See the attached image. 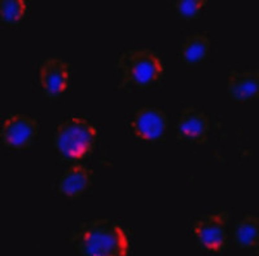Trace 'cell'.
Returning a JSON list of instances; mask_svg holds the SVG:
<instances>
[{
  "label": "cell",
  "mask_w": 259,
  "mask_h": 256,
  "mask_svg": "<svg viewBox=\"0 0 259 256\" xmlns=\"http://www.w3.org/2000/svg\"><path fill=\"white\" fill-rule=\"evenodd\" d=\"M70 242L79 256H126L128 252L126 232L110 220L82 224L71 234Z\"/></svg>",
  "instance_id": "cell-1"
},
{
  "label": "cell",
  "mask_w": 259,
  "mask_h": 256,
  "mask_svg": "<svg viewBox=\"0 0 259 256\" xmlns=\"http://www.w3.org/2000/svg\"><path fill=\"white\" fill-rule=\"evenodd\" d=\"M117 66L121 74L119 88H149L163 73L161 59L148 48H134L122 53Z\"/></svg>",
  "instance_id": "cell-2"
},
{
  "label": "cell",
  "mask_w": 259,
  "mask_h": 256,
  "mask_svg": "<svg viewBox=\"0 0 259 256\" xmlns=\"http://www.w3.org/2000/svg\"><path fill=\"white\" fill-rule=\"evenodd\" d=\"M96 138V130L85 119L70 118L60 124L53 142L65 159L78 161L91 153Z\"/></svg>",
  "instance_id": "cell-3"
},
{
  "label": "cell",
  "mask_w": 259,
  "mask_h": 256,
  "mask_svg": "<svg viewBox=\"0 0 259 256\" xmlns=\"http://www.w3.org/2000/svg\"><path fill=\"white\" fill-rule=\"evenodd\" d=\"M228 214L224 211L203 216L196 221L194 236L205 250L219 253L226 246V225Z\"/></svg>",
  "instance_id": "cell-4"
},
{
  "label": "cell",
  "mask_w": 259,
  "mask_h": 256,
  "mask_svg": "<svg viewBox=\"0 0 259 256\" xmlns=\"http://www.w3.org/2000/svg\"><path fill=\"white\" fill-rule=\"evenodd\" d=\"M38 122L29 115H12L4 122L2 128V141L7 147L24 150L31 146L38 135Z\"/></svg>",
  "instance_id": "cell-5"
},
{
  "label": "cell",
  "mask_w": 259,
  "mask_h": 256,
  "mask_svg": "<svg viewBox=\"0 0 259 256\" xmlns=\"http://www.w3.org/2000/svg\"><path fill=\"white\" fill-rule=\"evenodd\" d=\"M131 127L134 133L143 141H159L167 131L168 118L158 108L144 106L135 113Z\"/></svg>",
  "instance_id": "cell-6"
},
{
  "label": "cell",
  "mask_w": 259,
  "mask_h": 256,
  "mask_svg": "<svg viewBox=\"0 0 259 256\" xmlns=\"http://www.w3.org/2000/svg\"><path fill=\"white\" fill-rule=\"evenodd\" d=\"M40 84L45 94L51 100L60 97L69 85L70 66L64 60L50 57L40 66Z\"/></svg>",
  "instance_id": "cell-7"
},
{
  "label": "cell",
  "mask_w": 259,
  "mask_h": 256,
  "mask_svg": "<svg viewBox=\"0 0 259 256\" xmlns=\"http://www.w3.org/2000/svg\"><path fill=\"white\" fill-rule=\"evenodd\" d=\"M210 119L202 110L189 106L183 110L178 122V137L189 144H205L209 137Z\"/></svg>",
  "instance_id": "cell-8"
},
{
  "label": "cell",
  "mask_w": 259,
  "mask_h": 256,
  "mask_svg": "<svg viewBox=\"0 0 259 256\" xmlns=\"http://www.w3.org/2000/svg\"><path fill=\"white\" fill-rule=\"evenodd\" d=\"M227 91L233 100L239 103L255 98L259 93L258 70L232 71L228 77Z\"/></svg>",
  "instance_id": "cell-9"
},
{
  "label": "cell",
  "mask_w": 259,
  "mask_h": 256,
  "mask_svg": "<svg viewBox=\"0 0 259 256\" xmlns=\"http://www.w3.org/2000/svg\"><path fill=\"white\" fill-rule=\"evenodd\" d=\"M92 171L83 165L70 166L65 171L59 183V193L68 198H78L89 189Z\"/></svg>",
  "instance_id": "cell-10"
},
{
  "label": "cell",
  "mask_w": 259,
  "mask_h": 256,
  "mask_svg": "<svg viewBox=\"0 0 259 256\" xmlns=\"http://www.w3.org/2000/svg\"><path fill=\"white\" fill-rule=\"evenodd\" d=\"M209 50L210 39L203 34H193L183 41L182 59L189 65H197L206 59Z\"/></svg>",
  "instance_id": "cell-11"
},
{
  "label": "cell",
  "mask_w": 259,
  "mask_h": 256,
  "mask_svg": "<svg viewBox=\"0 0 259 256\" xmlns=\"http://www.w3.org/2000/svg\"><path fill=\"white\" fill-rule=\"evenodd\" d=\"M258 219L254 215H246L236 224L233 230L235 243L241 248H255L258 246Z\"/></svg>",
  "instance_id": "cell-12"
},
{
  "label": "cell",
  "mask_w": 259,
  "mask_h": 256,
  "mask_svg": "<svg viewBox=\"0 0 259 256\" xmlns=\"http://www.w3.org/2000/svg\"><path fill=\"white\" fill-rule=\"evenodd\" d=\"M26 2L22 0H0V20L6 24L16 25L26 15Z\"/></svg>",
  "instance_id": "cell-13"
},
{
  "label": "cell",
  "mask_w": 259,
  "mask_h": 256,
  "mask_svg": "<svg viewBox=\"0 0 259 256\" xmlns=\"http://www.w3.org/2000/svg\"><path fill=\"white\" fill-rule=\"evenodd\" d=\"M205 2L202 0H180L175 3L177 12L183 20H193L200 15Z\"/></svg>",
  "instance_id": "cell-14"
}]
</instances>
